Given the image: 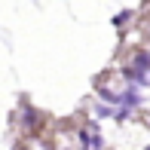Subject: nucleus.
Segmentation results:
<instances>
[{
    "label": "nucleus",
    "instance_id": "1",
    "mask_svg": "<svg viewBox=\"0 0 150 150\" xmlns=\"http://www.w3.org/2000/svg\"><path fill=\"white\" fill-rule=\"evenodd\" d=\"M147 150H150V147H147Z\"/></svg>",
    "mask_w": 150,
    "mask_h": 150
}]
</instances>
